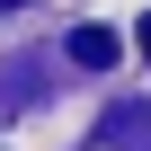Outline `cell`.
Listing matches in <instances>:
<instances>
[{
	"instance_id": "cell-1",
	"label": "cell",
	"mask_w": 151,
	"mask_h": 151,
	"mask_svg": "<svg viewBox=\"0 0 151 151\" xmlns=\"http://www.w3.org/2000/svg\"><path fill=\"white\" fill-rule=\"evenodd\" d=\"M116 53H124V45H116L107 27H71V62H80V71H107Z\"/></svg>"
},
{
	"instance_id": "cell-2",
	"label": "cell",
	"mask_w": 151,
	"mask_h": 151,
	"mask_svg": "<svg viewBox=\"0 0 151 151\" xmlns=\"http://www.w3.org/2000/svg\"><path fill=\"white\" fill-rule=\"evenodd\" d=\"M107 142L116 151H151V107H116L107 116Z\"/></svg>"
},
{
	"instance_id": "cell-3",
	"label": "cell",
	"mask_w": 151,
	"mask_h": 151,
	"mask_svg": "<svg viewBox=\"0 0 151 151\" xmlns=\"http://www.w3.org/2000/svg\"><path fill=\"white\" fill-rule=\"evenodd\" d=\"M133 45H142V53H151V18H142V36H133Z\"/></svg>"
}]
</instances>
